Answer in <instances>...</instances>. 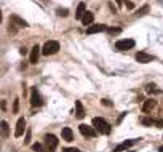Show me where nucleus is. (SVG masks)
I'll return each instance as SVG.
<instances>
[{
  "instance_id": "obj_1",
  "label": "nucleus",
  "mask_w": 163,
  "mask_h": 152,
  "mask_svg": "<svg viewBox=\"0 0 163 152\" xmlns=\"http://www.w3.org/2000/svg\"><path fill=\"white\" fill-rule=\"evenodd\" d=\"M93 127L96 128V131L98 133H101V134H109L111 133V125L104 120V119H101V117H94L93 119Z\"/></svg>"
},
{
  "instance_id": "obj_2",
  "label": "nucleus",
  "mask_w": 163,
  "mask_h": 152,
  "mask_svg": "<svg viewBox=\"0 0 163 152\" xmlns=\"http://www.w3.org/2000/svg\"><path fill=\"white\" fill-rule=\"evenodd\" d=\"M59 51V43L56 42V40H50V42H47L42 48V53L45 54V56H50V54H56Z\"/></svg>"
},
{
  "instance_id": "obj_3",
  "label": "nucleus",
  "mask_w": 163,
  "mask_h": 152,
  "mask_svg": "<svg viewBox=\"0 0 163 152\" xmlns=\"http://www.w3.org/2000/svg\"><path fill=\"white\" fill-rule=\"evenodd\" d=\"M134 45L136 43H134L133 38H121V40H117V42H115V50L125 51V50H131Z\"/></svg>"
},
{
  "instance_id": "obj_4",
  "label": "nucleus",
  "mask_w": 163,
  "mask_h": 152,
  "mask_svg": "<svg viewBox=\"0 0 163 152\" xmlns=\"http://www.w3.org/2000/svg\"><path fill=\"white\" fill-rule=\"evenodd\" d=\"M58 147V138L54 134H47L45 136V149L47 152H54Z\"/></svg>"
},
{
  "instance_id": "obj_5",
  "label": "nucleus",
  "mask_w": 163,
  "mask_h": 152,
  "mask_svg": "<svg viewBox=\"0 0 163 152\" xmlns=\"http://www.w3.org/2000/svg\"><path fill=\"white\" fill-rule=\"evenodd\" d=\"M31 104H32L34 107H40V106L43 104V98L40 96V93H38L37 88H32V93H31Z\"/></svg>"
},
{
  "instance_id": "obj_6",
  "label": "nucleus",
  "mask_w": 163,
  "mask_h": 152,
  "mask_svg": "<svg viewBox=\"0 0 163 152\" xmlns=\"http://www.w3.org/2000/svg\"><path fill=\"white\" fill-rule=\"evenodd\" d=\"M78 130H80V133L83 134V136H90V138H94V136L98 134L96 128H94V127H88V125H85V123H82V125L78 127Z\"/></svg>"
},
{
  "instance_id": "obj_7",
  "label": "nucleus",
  "mask_w": 163,
  "mask_h": 152,
  "mask_svg": "<svg viewBox=\"0 0 163 152\" xmlns=\"http://www.w3.org/2000/svg\"><path fill=\"white\" fill-rule=\"evenodd\" d=\"M154 59H155V58L152 56V54H149V53H146V51L136 53V61L141 63V64H147V63H151V61H154Z\"/></svg>"
},
{
  "instance_id": "obj_8",
  "label": "nucleus",
  "mask_w": 163,
  "mask_h": 152,
  "mask_svg": "<svg viewBox=\"0 0 163 152\" xmlns=\"http://www.w3.org/2000/svg\"><path fill=\"white\" fill-rule=\"evenodd\" d=\"M102 31H107L106 24H91V26H88L86 34H98V32H102Z\"/></svg>"
},
{
  "instance_id": "obj_9",
  "label": "nucleus",
  "mask_w": 163,
  "mask_h": 152,
  "mask_svg": "<svg viewBox=\"0 0 163 152\" xmlns=\"http://www.w3.org/2000/svg\"><path fill=\"white\" fill-rule=\"evenodd\" d=\"M136 143H139V139H128V141H123L121 144H118V146L114 149V152H121V150H125V149H128V147L134 146Z\"/></svg>"
},
{
  "instance_id": "obj_10",
  "label": "nucleus",
  "mask_w": 163,
  "mask_h": 152,
  "mask_svg": "<svg viewBox=\"0 0 163 152\" xmlns=\"http://www.w3.org/2000/svg\"><path fill=\"white\" fill-rule=\"evenodd\" d=\"M24 130H26V120L21 117L19 120H18V123H16V130H15V136L16 138H19V136H22L24 134Z\"/></svg>"
},
{
  "instance_id": "obj_11",
  "label": "nucleus",
  "mask_w": 163,
  "mask_h": 152,
  "mask_svg": "<svg viewBox=\"0 0 163 152\" xmlns=\"http://www.w3.org/2000/svg\"><path fill=\"white\" fill-rule=\"evenodd\" d=\"M75 117L77 119H83L85 117V109L82 101H75Z\"/></svg>"
},
{
  "instance_id": "obj_12",
  "label": "nucleus",
  "mask_w": 163,
  "mask_h": 152,
  "mask_svg": "<svg viewBox=\"0 0 163 152\" xmlns=\"http://www.w3.org/2000/svg\"><path fill=\"white\" fill-rule=\"evenodd\" d=\"M40 48L38 45H34V48H32V51H31V63L32 64H37V61H38V56H40Z\"/></svg>"
},
{
  "instance_id": "obj_13",
  "label": "nucleus",
  "mask_w": 163,
  "mask_h": 152,
  "mask_svg": "<svg viewBox=\"0 0 163 152\" xmlns=\"http://www.w3.org/2000/svg\"><path fill=\"white\" fill-rule=\"evenodd\" d=\"M93 19H94V15L91 11H86L85 15H83V18H82V23H83L85 26H91L93 24Z\"/></svg>"
},
{
  "instance_id": "obj_14",
  "label": "nucleus",
  "mask_w": 163,
  "mask_h": 152,
  "mask_svg": "<svg viewBox=\"0 0 163 152\" xmlns=\"http://www.w3.org/2000/svg\"><path fill=\"white\" fill-rule=\"evenodd\" d=\"M61 134H62V139H64V141H72V139H74V133H72V130L67 128V127L62 128V133H61Z\"/></svg>"
},
{
  "instance_id": "obj_15",
  "label": "nucleus",
  "mask_w": 163,
  "mask_h": 152,
  "mask_svg": "<svg viewBox=\"0 0 163 152\" xmlns=\"http://www.w3.org/2000/svg\"><path fill=\"white\" fill-rule=\"evenodd\" d=\"M10 21H11V23H15L18 27H27V23H26L24 19H21L19 16H16V15H13V16L10 18Z\"/></svg>"
},
{
  "instance_id": "obj_16",
  "label": "nucleus",
  "mask_w": 163,
  "mask_h": 152,
  "mask_svg": "<svg viewBox=\"0 0 163 152\" xmlns=\"http://www.w3.org/2000/svg\"><path fill=\"white\" fill-rule=\"evenodd\" d=\"M85 13H86V10H85V3H78L77 11H75V18H77V19H82Z\"/></svg>"
},
{
  "instance_id": "obj_17",
  "label": "nucleus",
  "mask_w": 163,
  "mask_h": 152,
  "mask_svg": "<svg viewBox=\"0 0 163 152\" xmlns=\"http://www.w3.org/2000/svg\"><path fill=\"white\" fill-rule=\"evenodd\" d=\"M155 104H157V103H155L154 99H147V101L142 104V112H149L152 107H155Z\"/></svg>"
},
{
  "instance_id": "obj_18",
  "label": "nucleus",
  "mask_w": 163,
  "mask_h": 152,
  "mask_svg": "<svg viewBox=\"0 0 163 152\" xmlns=\"http://www.w3.org/2000/svg\"><path fill=\"white\" fill-rule=\"evenodd\" d=\"M2 134H3V138L8 136V123H7L5 120L2 122Z\"/></svg>"
},
{
  "instance_id": "obj_19",
  "label": "nucleus",
  "mask_w": 163,
  "mask_h": 152,
  "mask_svg": "<svg viewBox=\"0 0 163 152\" xmlns=\"http://www.w3.org/2000/svg\"><path fill=\"white\" fill-rule=\"evenodd\" d=\"M32 150H34V152H45L43 147H42V144H38V143H35V144L32 146Z\"/></svg>"
},
{
  "instance_id": "obj_20",
  "label": "nucleus",
  "mask_w": 163,
  "mask_h": 152,
  "mask_svg": "<svg viewBox=\"0 0 163 152\" xmlns=\"http://www.w3.org/2000/svg\"><path fill=\"white\" fill-rule=\"evenodd\" d=\"M141 123L146 125V127H149V125H152V123H154V120L152 119H141Z\"/></svg>"
},
{
  "instance_id": "obj_21",
  "label": "nucleus",
  "mask_w": 163,
  "mask_h": 152,
  "mask_svg": "<svg viewBox=\"0 0 163 152\" xmlns=\"http://www.w3.org/2000/svg\"><path fill=\"white\" fill-rule=\"evenodd\" d=\"M107 32L109 34H118L120 32V27H107Z\"/></svg>"
},
{
  "instance_id": "obj_22",
  "label": "nucleus",
  "mask_w": 163,
  "mask_h": 152,
  "mask_svg": "<svg viewBox=\"0 0 163 152\" xmlns=\"http://www.w3.org/2000/svg\"><path fill=\"white\" fill-rule=\"evenodd\" d=\"M58 15L59 16H67V15H69V11H67L66 8H58Z\"/></svg>"
},
{
  "instance_id": "obj_23",
  "label": "nucleus",
  "mask_w": 163,
  "mask_h": 152,
  "mask_svg": "<svg viewBox=\"0 0 163 152\" xmlns=\"http://www.w3.org/2000/svg\"><path fill=\"white\" fill-rule=\"evenodd\" d=\"M62 152H82V150H78L75 147H66V149H62Z\"/></svg>"
},
{
  "instance_id": "obj_24",
  "label": "nucleus",
  "mask_w": 163,
  "mask_h": 152,
  "mask_svg": "<svg viewBox=\"0 0 163 152\" xmlns=\"http://www.w3.org/2000/svg\"><path fill=\"white\" fill-rule=\"evenodd\" d=\"M24 143H26V144H29V143H31V131H29V130H27V134H26Z\"/></svg>"
},
{
  "instance_id": "obj_25",
  "label": "nucleus",
  "mask_w": 163,
  "mask_h": 152,
  "mask_svg": "<svg viewBox=\"0 0 163 152\" xmlns=\"http://www.w3.org/2000/svg\"><path fill=\"white\" fill-rule=\"evenodd\" d=\"M18 107H19V103H18V99L15 101V106H13V110H15V112H18Z\"/></svg>"
},
{
  "instance_id": "obj_26",
  "label": "nucleus",
  "mask_w": 163,
  "mask_h": 152,
  "mask_svg": "<svg viewBox=\"0 0 163 152\" xmlns=\"http://www.w3.org/2000/svg\"><path fill=\"white\" fill-rule=\"evenodd\" d=\"M154 123L157 127H163V120H154Z\"/></svg>"
},
{
  "instance_id": "obj_27",
  "label": "nucleus",
  "mask_w": 163,
  "mask_h": 152,
  "mask_svg": "<svg viewBox=\"0 0 163 152\" xmlns=\"http://www.w3.org/2000/svg\"><path fill=\"white\" fill-rule=\"evenodd\" d=\"M102 104H104V106H112V103L109 101V99H102Z\"/></svg>"
},
{
  "instance_id": "obj_28",
  "label": "nucleus",
  "mask_w": 163,
  "mask_h": 152,
  "mask_svg": "<svg viewBox=\"0 0 163 152\" xmlns=\"http://www.w3.org/2000/svg\"><path fill=\"white\" fill-rule=\"evenodd\" d=\"M125 5H126L128 8H134V5H133L131 2H128V0H125Z\"/></svg>"
},
{
  "instance_id": "obj_29",
  "label": "nucleus",
  "mask_w": 163,
  "mask_h": 152,
  "mask_svg": "<svg viewBox=\"0 0 163 152\" xmlns=\"http://www.w3.org/2000/svg\"><path fill=\"white\" fill-rule=\"evenodd\" d=\"M115 2H117L118 5H121V0H115Z\"/></svg>"
},
{
  "instance_id": "obj_30",
  "label": "nucleus",
  "mask_w": 163,
  "mask_h": 152,
  "mask_svg": "<svg viewBox=\"0 0 163 152\" xmlns=\"http://www.w3.org/2000/svg\"><path fill=\"white\" fill-rule=\"evenodd\" d=\"M158 152H163V146H161V147H160V149H158Z\"/></svg>"
}]
</instances>
